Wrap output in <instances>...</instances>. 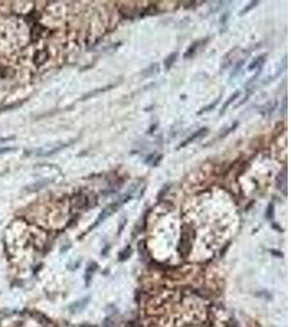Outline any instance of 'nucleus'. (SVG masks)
<instances>
[{"label":"nucleus","mask_w":291,"mask_h":327,"mask_svg":"<svg viewBox=\"0 0 291 327\" xmlns=\"http://www.w3.org/2000/svg\"><path fill=\"white\" fill-rule=\"evenodd\" d=\"M16 150L14 147H0V154H4V153L11 152V150Z\"/></svg>","instance_id":"ddd939ff"},{"label":"nucleus","mask_w":291,"mask_h":327,"mask_svg":"<svg viewBox=\"0 0 291 327\" xmlns=\"http://www.w3.org/2000/svg\"><path fill=\"white\" fill-rule=\"evenodd\" d=\"M239 95H240V92H239V91H236V92H234V94L231 95V97H229V98H228V100H227L226 103H225V105H224V107H222V109H221V111H220V115H222L224 112L226 111L227 108H228V106H229V105L231 104V103H232L234 99H237L238 97H239Z\"/></svg>","instance_id":"20e7f679"},{"label":"nucleus","mask_w":291,"mask_h":327,"mask_svg":"<svg viewBox=\"0 0 291 327\" xmlns=\"http://www.w3.org/2000/svg\"><path fill=\"white\" fill-rule=\"evenodd\" d=\"M219 99H220V97H218V98H217V99L215 100V101H214V103H213V104L208 105L207 107L203 108V109H202L201 111H199V115H201V113H203V112H205V111H209V110H212V109H214V108L216 107V106H217V104H218V103H219Z\"/></svg>","instance_id":"6e6552de"},{"label":"nucleus","mask_w":291,"mask_h":327,"mask_svg":"<svg viewBox=\"0 0 291 327\" xmlns=\"http://www.w3.org/2000/svg\"><path fill=\"white\" fill-rule=\"evenodd\" d=\"M123 254H124V256H122V257L120 258V260H124V258H128L129 257V256H130V254H131V249H130V246H128V248H126V250L123 251L122 253L120 254V255H123Z\"/></svg>","instance_id":"9b49d317"},{"label":"nucleus","mask_w":291,"mask_h":327,"mask_svg":"<svg viewBox=\"0 0 291 327\" xmlns=\"http://www.w3.org/2000/svg\"><path fill=\"white\" fill-rule=\"evenodd\" d=\"M157 71H158V65H156V63H155V65H150V67H148V68H147V69L144 71V73H143L144 75H143V77H150V75H153V74L156 73Z\"/></svg>","instance_id":"423d86ee"},{"label":"nucleus","mask_w":291,"mask_h":327,"mask_svg":"<svg viewBox=\"0 0 291 327\" xmlns=\"http://www.w3.org/2000/svg\"><path fill=\"white\" fill-rule=\"evenodd\" d=\"M273 216H274V205L269 204L267 209H266V217H267L268 219H272Z\"/></svg>","instance_id":"9d476101"},{"label":"nucleus","mask_w":291,"mask_h":327,"mask_svg":"<svg viewBox=\"0 0 291 327\" xmlns=\"http://www.w3.org/2000/svg\"><path fill=\"white\" fill-rule=\"evenodd\" d=\"M207 131H208V129H207V128H203V129H199V130L197 131V132H195V133H193V134H192L191 136H189V138H188V139H187V140H184L183 142H182V143H181V144H180V146L178 147V148H181V147L187 146V145H188L189 143L193 142L194 140H196V139H199V138H201L202 135H204V134H205V133H206Z\"/></svg>","instance_id":"f03ea898"},{"label":"nucleus","mask_w":291,"mask_h":327,"mask_svg":"<svg viewBox=\"0 0 291 327\" xmlns=\"http://www.w3.org/2000/svg\"><path fill=\"white\" fill-rule=\"evenodd\" d=\"M243 63H244V59H243V60H241V61H240V62H239V63H238V65H237V67H236V69H234V72H232V77H234V75L237 74L238 71H239V70L241 69V67H242V65H243Z\"/></svg>","instance_id":"f8f14e48"},{"label":"nucleus","mask_w":291,"mask_h":327,"mask_svg":"<svg viewBox=\"0 0 291 327\" xmlns=\"http://www.w3.org/2000/svg\"><path fill=\"white\" fill-rule=\"evenodd\" d=\"M265 59H266V54L258 56L256 59L253 60V62H251V65H250V67H249V70H253V69H255V68H260L262 65L264 63Z\"/></svg>","instance_id":"7ed1b4c3"},{"label":"nucleus","mask_w":291,"mask_h":327,"mask_svg":"<svg viewBox=\"0 0 291 327\" xmlns=\"http://www.w3.org/2000/svg\"><path fill=\"white\" fill-rule=\"evenodd\" d=\"M121 203H123L122 201H120V202H115V203H111L110 205H108V206H107V207H106V208H104V209H103V212H101V213H100V214H99V216H98V218L96 219L95 223H94V226H93L92 228H94V227H95V226H97L98 223H101V221H103V220L106 219V218H107L108 216L111 215V214H112V213L115 212V211H117V209H118V208L120 207V204H121Z\"/></svg>","instance_id":"f257e3e1"},{"label":"nucleus","mask_w":291,"mask_h":327,"mask_svg":"<svg viewBox=\"0 0 291 327\" xmlns=\"http://www.w3.org/2000/svg\"><path fill=\"white\" fill-rule=\"evenodd\" d=\"M177 56H178V54H177V52H172L171 55H169L168 58H167V59L165 60V68H166V70H168V69H170V68H171V65H173V62L176 61Z\"/></svg>","instance_id":"39448f33"},{"label":"nucleus","mask_w":291,"mask_h":327,"mask_svg":"<svg viewBox=\"0 0 291 327\" xmlns=\"http://www.w3.org/2000/svg\"><path fill=\"white\" fill-rule=\"evenodd\" d=\"M257 4H258V1H253V2H251V4H250V6H248V7H245V8L243 9V10H242L241 16H243V14H245V13H246V12H249L250 10H252V9L254 8L255 6H257Z\"/></svg>","instance_id":"1a4fd4ad"},{"label":"nucleus","mask_w":291,"mask_h":327,"mask_svg":"<svg viewBox=\"0 0 291 327\" xmlns=\"http://www.w3.org/2000/svg\"><path fill=\"white\" fill-rule=\"evenodd\" d=\"M199 45V42H196L195 44H193V45H192V46L189 48L188 51H187V52L184 54V57H185V58H190L191 56H193V54L195 52V50L197 49Z\"/></svg>","instance_id":"0eeeda50"}]
</instances>
